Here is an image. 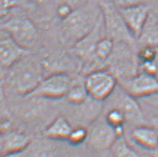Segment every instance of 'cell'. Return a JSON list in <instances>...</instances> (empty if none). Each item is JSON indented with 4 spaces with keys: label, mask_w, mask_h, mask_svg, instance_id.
I'll list each match as a JSON object with an SVG mask.
<instances>
[{
    "label": "cell",
    "mask_w": 158,
    "mask_h": 157,
    "mask_svg": "<svg viewBox=\"0 0 158 157\" xmlns=\"http://www.w3.org/2000/svg\"><path fill=\"white\" fill-rule=\"evenodd\" d=\"M43 61L27 54L8 69L4 78L6 94L27 96L43 78Z\"/></svg>",
    "instance_id": "6da1fadb"
},
{
    "label": "cell",
    "mask_w": 158,
    "mask_h": 157,
    "mask_svg": "<svg viewBox=\"0 0 158 157\" xmlns=\"http://www.w3.org/2000/svg\"><path fill=\"white\" fill-rule=\"evenodd\" d=\"M101 16L97 1L88 0L62 20L60 39L62 43L72 47L94 28Z\"/></svg>",
    "instance_id": "7a4b0ae2"
},
{
    "label": "cell",
    "mask_w": 158,
    "mask_h": 157,
    "mask_svg": "<svg viewBox=\"0 0 158 157\" xmlns=\"http://www.w3.org/2000/svg\"><path fill=\"white\" fill-rule=\"evenodd\" d=\"M137 46L126 42H114V46L104 67L113 74L117 80L135 76L139 72Z\"/></svg>",
    "instance_id": "3957f363"
},
{
    "label": "cell",
    "mask_w": 158,
    "mask_h": 157,
    "mask_svg": "<svg viewBox=\"0 0 158 157\" xmlns=\"http://www.w3.org/2000/svg\"><path fill=\"white\" fill-rule=\"evenodd\" d=\"M102 14L106 36L114 42H126L137 46V40L126 25L120 9L111 0H96Z\"/></svg>",
    "instance_id": "277c9868"
},
{
    "label": "cell",
    "mask_w": 158,
    "mask_h": 157,
    "mask_svg": "<svg viewBox=\"0 0 158 157\" xmlns=\"http://www.w3.org/2000/svg\"><path fill=\"white\" fill-rule=\"evenodd\" d=\"M18 44L30 50L40 39L37 28L32 20L23 15H16L8 19L0 26Z\"/></svg>",
    "instance_id": "5b68a950"
},
{
    "label": "cell",
    "mask_w": 158,
    "mask_h": 157,
    "mask_svg": "<svg viewBox=\"0 0 158 157\" xmlns=\"http://www.w3.org/2000/svg\"><path fill=\"white\" fill-rule=\"evenodd\" d=\"M84 83L90 97L103 102L113 94L118 81L111 71L102 67L86 74Z\"/></svg>",
    "instance_id": "8992f818"
},
{
    "label": "cell",
    "mask_w": 158,
    "mask_h": 157,
    "mask_svg": "<svg viewBox=\"0 0 158 157\" xmlns=\"http://www.w3.org/2000/svg\"><path fill=\"white\" fill-rule=\"evenodd\" d=\"M118 137L114 127L106 122L104 116H99L89 125L85 143L94 151L105 152L110 151Z\"/></svg>",
    "instance_id": "52a82bcc"
},
{
    "label": "cell",
    "mask_w": 158,
    "mask_h": 157,
    "mask_svg": "<svg viewBox=\"0 0 158 157\" xmlns=\"http://www.w3.org/2000/svg\"><path fill=\"white\" fill-rule=\"evenodd\" d=\"M104 102H108L107 105H105V108L117 107L123 111L127 119L126 124L132 127L146 123L137 98L128 94L119 85H117L113 94Z\"/></svg>",
    "instance_id": "ba28073f"
},
{
    "label": "cell",
    "mask_w": 158,
    "mask_h": 157,
    "mask_svg": "<svg viewBox=\"0 0 158 157\" xmlns=\"http://www.w3.org/2000/svg\"><path fill=\"white\" fill-rule=\"evenodd\" d=\"M72 84L69 74L64 72H56L43 77L28 97L43 99H60L65 96Z\"/></svg>",
    "instance_id": "9c48e42d"
},
{
    "label": "cell",
    "mask_w": 158,
    "mask_h": 157,
    "mask_svg": "<svg viewBox=\"0 0 158 157\" xmlns=\"http://www.w3.org/2000/svg\"><path fill=\"white\" fill-rule=\"evenodd\" d=\"M117 81L124 91L137 99L158 94V78L154 75L139 71L135 76Z\"/></svg>",
    "instance_id": "30bf717a"
},
{
    "label": "cell",
    "mask_w": 158,
    "mask_h": 157,
    "mask_svg": "<svg viewBox=\"0 0 158 157\" xmlns=\"http://www.w3.org/2000/svg\"><path fill=\"white\" fill-rule=\"evenodd\" d=\"M128 139L131 145L137 146L148 152H157L158 131L150 124H141L132 127L128 133Z\"/></svg>",
    "instance_id": "8fae6325"
},
{
    "label": "cell",
    "mask_w": 158,
    "mask_h": 157,
    "mask_svg": "<svg viewBox=\"0 0 158 157\" xmlns=\"http://www.w3.org/2000/svg\"><path fill=\"white\" fill-rule=\"evenodd\" d=\"M0 69H8L29 54V50L18 44L5 30L0 29Z\"/></svg>",
    "instance_id": "7c38bea8"
},
{
    "label": "cell",
    "mask_w": 158,
    "mask_h": 157,
    "mask_svg": "<svg viewBox=\"0 0 158 157\" xmlns=\"http://www.w3.org/2000/svg\"><path fill=\"white\" fill-rule=\"evenodd\" d=\"M152 5L141 2L119 8L129 30L136 39H138L152 8Z\"/></svg>",
    "instance_id": "4fadbf2b"
},
{
    "label": "cell",
    "mask_w": 158,
    "mask_h": 157,
    "mask_svg": "<svg viewBox=\"0 0 158 157\" xmlns=\"http://www.w3.org/2000/svg\"><path fill=\"white\" fill-rule=\"evenodd\" d=\"M31 141L25 133L7 129L0 134V155L16 156L26 148Z\"/></svg>",
    "instance_id": "5bb4252c"
},
{
    "label": "cell",
    "mask_w": 158,
    "mask_h": 157,
    "mask_svg": "<svg viewBox=\"0 0 158 157\" xmlns=\"http://www.w3.org/2000/svg\"><path fill=\"white\" fill-rule=\"evenodd\" d=\"M137 44H149L158 46V7H152Z\"/></svg>",
    "instance_id": "9a60e30c"
},
{
    "label": "cell",
    "mask_w": 158,
    "mask_h": 157,
    "mask_svg": "<svg viewBox=\"0 0 158 157\" xmlns=\"http://www.w3.org/2000/svg\"><path fill=\"white\" fill-rule=\"evenodd\" d=\"M73 128L71 123L65 116H60L47 126L43 135L51 140H67Z\"/></svg>",
    "instance_id": "2e32d148"
},
{
    "label": "cell",
    "mask_w": 158,
    "mask_h": 157,
    "mask_svg": "<svg viewBox=\"0 0 158 157\" xmlns=\"http://www.w3.org/2000/svg\"><path fill=\"white\" fill-rule=\"evenodd\" d=\"M114 46V42L108 36H104L99 40L94 54V63L95 68L104 67V65L111 56Z\"/></svg>",
    "instance_id": "e0dca14e"
},
{
    "label": "cell",
    "mask_w": 158,
    "mask_h": 157,
    "mask_svg": "<svg viewBox=\"0 0 158 157\" xmlns=\"http://www.w3.org/2000/svg\"><path fill=\"white\" fill-rule=\"evenodd\" d=\"M110 151L114 156L137 157L141 156V153L130 144L125 135L116 139Z\"/></svg>",
    "instance_id": "ac0fdd59"
},
{
    "label": "cell",
    "mask_w": 158,
    "mask_h": 157,
    "mask_svg": "<svg viewBox=\"0 0 158 157\" xmlns=\"http://www.w3.org/2000/svg\"><path fill=\"white\" fill-rule=\"evenodd\" d=\"M67 101L72 106L81 105L89 97V93L86 89L85 83H72L65 95Z\"/></svg>",
    "instance_id": "d6986e66"
},
{
    "label": "cell",
    "mask_w": 158,
    "mask_h": 157,
    "mask_svg": "<svg viewBox=\"0 0 158 157\" xmlns=\"http://www.w3.org/2000/svg\"><path fill=\"white\" fill-rule=\"evenodd\" d=\"M104 118L106 122L114 128L125 127L127 122L125 113L117 107H109L105 108Z\"/></svg>",
    "instance_id": "ffe728a7"
},
{
    "label": "cell",
    "mask_w": 158,
    "mask_h": 157,
    "mask_svg": "<svg viewBox=\"0 0 158 157\" xmlns=\"http://www.w3.org/2000/svg\"><path fill=\"white\" fill-rule=\"evenodd\" d=\"M54 150L45 142H30L28 146L16 156H51Z\"/></svg>",
    "instance_id": "44dd1931"
},
{
    "label": "cell",
    "mask_w": 158,
    "mask_h": 157,
    "mask_svg": "<svg viewBox=\"0 0 158 157\" xmlns=\"http://www.w3.org/2000/svg\"><path fill=\"white\" fill-rule=\"evenodd\" d=\"M88 136V127L83 125H77L73 127L67 141L72 145H80L85 142Z\"/></svg>",
    "instance_id": "7402d4cb"
},
{
    "label": "cell",
    "mask_w": 158,
    "mask_h": 157,
    "mask_svg": "<svg viewBox=\"0 0 158 157\" xmlns=\"http://www.w3.org/2000/svg\"><path fill=\"white\" fill-rule=\"evenodd\" d=\"M18 5V0H0V19H4Z\"/></svg>",
    "instance_id": "603a6c76"
},
{
    "label": "cell",
    "mask_w": 158,
    "mask_h": 157,
    "mask_svg": "<svg viewBox=\"0 0 158 157\" xmlns=\"http://www.w3.org/2000/svg\"><path fill=\"white\" fill-rule=\"evenodd\" d=\"M73 10L74 9L72 7L67 4H59L56 5V15L61 20L69 16Z\"/></svg>",
    "instance_id": "cb8c5ba5"
},
{
    "label": "cell",
    "mask_w": 158,
    "mask_h": 157,
    "mask_svg": "<svg viewBox=\"0 0 158 157\" xmlns=\"http://www.w3.org/2000/svg\"><path fill=\"white\" fill-rule=\"evenodd\" d=\"M88 0H54L55 5L59 4H67L71 6L73 9H76L81 6L87 2Z\"/></svg>",
    "instance_id": "d4e9b609"
},
{
    "label": "cell",
    "mask_w": 158,
    "mask_h": 157,
    "mask_svg": "<svg viewBox=\"0 0 158 157\" xmlns=\"http://www.w3.org/2000/svg\"><path fill=\"white\" fill-rule=\"evenodd\" d=\"M118 8H126L131 5L137 4L142 2V0H111Z\"/></svg>",
    "instance_id": "484cf974"
},
{
    "label": "cell",
    "mask_w": 158,
    "mask_h": 157,
    "mask_svg": "<svg viewBox=\"0 0 158 157\" xmlns=\"http://www.w3.org/2000/svg\"><path fill=\"white\" fill-rule=\"evenodd\" d=\"M7 98L6 90H5L4 78L0 74V107H2L5 104V100Z\"/></svg>",
    "instance_id": "4316f807"
},
{
    "label": "cell",
    "mask_w": 158,
    "mask_h": 157,
    "mask_svg": "<svg viewBox=\"0 0 158 157\" xmlns=\"http://www.w3.org/2000/svg\"><path fill=\"white\" fill-rule=\"evenodd\" d=\"M143 101L146 102V103H148V105H152V106H154L155 107H157L158 108V99L155 98H150V97H145L143 98Z\"/></svg>",
    "instance_id": "83f0119b"
},
{
    "label": "cell",
    "mask_w": 158,
    "mask_h": 157,
    "mask_svg": "<svg viewBox=\"0 0 158 157\" xmlns=\"http://www.w3.org/2000/svg\"><path fill=\"white\" fill-rule=\"evenodd\" d=\"M148 123L153 126L154 127H155L156 130L158 131V114L153 116V117L151 119L150 121L148 122Z\"/></svg>",
    "instance_id": "f1b7e54d"
},
{
    "label": "cell",
    "mask_w": 158,
    "mask_h": 157,
    "mask_svg": "<svg viewBox=\"0 0 158 157\" xmlns=\"http://www.w3.org/2000/svg\"><path fill=\"white\" fill-rule=\"evenodd\" d=\"M7 129H8V122H3L0 121V134H1L2 132H4L5 131H6Z\"/></svg>",
    "instance_id": "f546056e"
},
{
    "label": "cell",
    "mask_w": 158,
    "mask_h": 157,
    "mask_svg": "<svg viewBox=\"0 0 158 157\" xmlns=\"http://www.w3.org/2000/svg\"><path fill=\"white\" fill-rule=\"evenodd\" d=\"M31 2L35 3V4H37V5H43L46 3L48 0H31Z\"/></svg>",
    "instance_id": "4dcf8cb0"
},
{
    "label": "cell",
    "mask_w": 158,
    "mask_h": 157,
    "mask_svg": "<svg viewBox=\"0 0 158 157\" xmlns=\"http://www.w3.org/2000/svg\"><path fill=\"white\" fill-rule=\"evenodd\" d=\"M157 152H158V148H157Z\"/></svg>",
    "instance_id": "1f68e13d"
}]
</instances>
